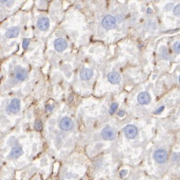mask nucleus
<instances>
[{"label":"nucleus","instance_id":"nucleus-19","mask_svg":"<svg viewBox=\"0 0 180 180\" xmlns=\"http://www.w3.org/2000/svg\"><path fill=\"white\" fill-rule=\"evenodd\" d=\"M173 13L177 16H180V5H177L175 8L174 9Z\"/></svg>","mask_w":180,"mask_h":180},{"label":"nucleus","instance_id":"nucleus-14","mask_svg":"<svg viewBox=\"0 0 180 180\" xmlns=\"http://www.w3.org/2000/svg\"><path fill=\"white\" fill-rule=\"evenodd\" d=\"M23 154V150L20 147L14 148L11 150L10 153V157L13 159H17L18 157L21 156Z\"/></svg>","mask_w":180,"mask_h":180},{"label":"nucleus","instance_id":"nucleus-22","mask_svg":"<svg viewBox=\"0 0 180 180\" xmlns=\"http://www.w3.org/2000/svg\"><path fill=\"white\" fill-rule=\"evenodd\" d=\"M124 114H125V112H124L123 111H120L119 112V116H123V115H124Z\"/></svg>","mask_w":180,"mask_h":180},{"label":"nucleus","instance_id":"nucleus-16","mask_svg":"<svg viewBox=\"0 0 180 180\" xmlns=\"http://www.w3.org/2000/svg\"><path fill=\"white\" fill-rule=\"evenodd\" d=\"M117 108H118V104L117 103L112 104V105L111 106V108L109 109V113L111 114H113L114 112H115Z\"/></svg>","mask_w":180,"mask_h":180},{"label":"nucleus","instance_id":"nucleus-10","mask_svg":"<svg viewBox=\"0 0 180 180\" xmlns=\"http://www.w3.org/2000/svg\"><path fill=\"white\" fill-rule=\"evenodd\" d=\"M15 75L19 80L24 81L27 77V72L24 68L18 67L15 68Z\"/></svg>","mask_w":180,"mask_h":180},{"label":"nucleus","instance_id":"nucleus-11","mask_svg":"<svg viewBox=\"0 0 180 180\" xmlns=\"http://www.w3.org/2000/svg\"><path fill=\"white\" fill-rule=\"evenodd\" d=\"M93 75V72L88 68L82 69L80 73V77L83 80H89L92 78Z\"/></svg>","mask_w":180,"mask_h":180},{"label":"nucleus","instance_id":"nucleus-4","mask_svg":"<svg viewBox=\"0 0 180 180\" xmlns=\"http://www.w3.org/2000/svg\"><path fill=\"white\" fill-rule=\"evenodd\" d=\"M125 136L129 139H134L136 137L138 130L136 126L134 125H128L123 129Z\"/></svg>","mask_w":180,"mask_h":180},{"label":"nucleus","instance_id":"nucleus-7","mask_svg":"<svg viewBox=\"0 0 180 180\" xmlns=\"http://www.w3.org/2000/svg\"><path fill=\"white\" fill-rule=\"evenodd\" d=\"M20 101L19 99H14L11 101L9 105L7 106V110L13 114H17L20 110Z\"/></svg>","mask_w":180,"mask_h":180},{"label":"nucleus","instance_id":"nucleus-21","mask_svg":"<svg viewBox=\"0 0 180 180\" xmlns=\"http://www.w3.org/2000/svg\"><path fill=\"white\" fill-rule=\"evenodd\" d=\"M163 109H164V106L160 107V108L159 109L156 110V113H159V112H161V111L163 110Z\"/></svg>","mask_w":180,"mask_h":180},{"label":"nucleus","instance_id":"nucleus-15","mask_svg":"<svg viewBox=\"0 0 180 180\" xmlns=\"http://www.w3.org/2000/svg\"><path fill=\"white\" fill-rule=\"evenodd\" d=\"M34 126H35V129L38 131H39L42 128V122L40 120H37L35 122Z\"/></svg>","mask_w":180,"mask_h":180},{"label":"nucleus","instance_id":"nucleus-2","mask_svg":"<svg viewBox=\"0 0 180 180\" xmlns=\"http://www.w3.org/2000/svg\"><path fill=\"white\" fill-rule=\"evenodd\" d=\"M51 1L52 0H33V9L38 11L47 10Z\"/></svg>","mask_w":180,"mask_h":180},{"label":"nucleus","instance_id":"nucleus-6","mask_svg":"<svg viewBox=\"0 0 180 180\" xmlns=\"http://www.w3.org/2000/svg\"><path fill=\"white\" fill-rule=\"evenodd\" d=\"M154 158L158 163H165L168 159V154L164 150H157L154 154Z\"/></svg>","mask_w":180,"mask_h":180},{"label":"nucleus","instance_id":"nucleus-3","mask_svg":"<svg viewBox=\"0 0 180 180\" xmlns=\"http://www.w3.org/2000/svg\"><path fill=\"white\" fill-rule=\"evenodd\" d=\"M102 25L107 30L112 29L115 27L116 21L115 18L112 15H107L102 20Z\"/></svg>","mask_w":180,"mask_h":180},{"label":"nucleus","instance_id":"nucleus-20","mask_svg":"<svg viewBox=\"0 0 180 180\" xmlns=\"http://www.w3.org/2000/svg\"><path fill=\"white\" fill-rule=\"evenodd\" d=\"M127 173V170H122V171L120 172L119 175H120V176L121 177H125L126 176Z\"/></svg>","mask_w":180,"mask_h":180},{"label":"nucleus","instance_id":"nucleus-12","mask_svg":"<svg viewBox=\"0 0 180 180\" xmlns=\"http://www.w3.org/2000/svg\"><path fill=\"white\" fill-rule=\"evenodd\" d=\"M109 81L113 84H117L120 82L121 76L119 73L116 72H112L108 75Z\"/></svg>","mask_w":180,"mask_h":180},{"label":"nucleus","instance_id":"nucleus-5","mask_svg":"<svg viewBox=\"0 0 180 180\" xmlns=\"http://www.w3.org/2000/svg\"><path fill=\"white\" fill-rule=\"evenodd\" d=\"M102 136L105 140H113L116 136L115 130L112 127L107 126L102 130Z\"/></svg>","mask_w":180,"mask_h":180},{"label":"nucleus","instance_id":"nucleus-9","mask_svg":"<svg viewBox=\"0 0 180 180\" xmlns=\"http://www.w3.org/2000/svg\"><path fill=\"white\" fill-rule=\"evenodd\" d=\"M68 46L66 41L62 38H58L54 41V47L58 51H62L66 49Z\"/></svg>","mask_w":180,"mask_h":180},{"label":"nucleus","instance_id":"nucleus-8","mask_svg":"<svg viewBox=\"0 0 180 180\" xmlns=\"http://www.w3.org/2000/svg\"><path fill=\"white\" fill-rule=\"evenodd\" d=\"M74 123L72 119L68 117H65L62 119L60 122V127L64 131H69L72 129Z\"/></svg>","mask_w":180,"mask_h":180},{"label":"nucleus","instance_id":"nucleus-1","mask_svg":"<svg viewBox=\"0 0 180 180\" xmlns=\"http://www.w3.org/2000/svg\"><path fill=\"white\" fill-rule=\"evenodd\" d=\"M27 0H0V22L23 9Z\"/></svg>","mask_w":180,"mask_h":180},{"label":"nucleus","instance_id":"nucleus-13","mask_svg":"<svg viewBox=\"0 0 180 180\" xmlns=\"http://www.w3.org/2000/svg\"><path fill=\"white\" fill-rule=\"evenodd\" d=\"M138 101L141 105L148 104L150 101L149 95L146 92H142L140 94L138 97Z\"/></svg>","mask_w":180,"mask_h":180},{"label":"nucleus","instance_id":"nucleus-18","mask_svg":"<svg viewBox=\"0 0 180 180\" xmlns=\"http://www.w3.org/2000/svg\"><path fill=\"white\" fill-rule=\"evenodd\" d=\"M30 44V40L29 39H24L23 41V47L24 49H27L28 46Z\"/></svg>","mask_w":180,"mask_h":180},{"label":"nucleus","instance_id":"nucleus-17","mask_svg":"<svg viewBox=\"0 0 180 180\" xmlns=\"http://www.w3.org/2000/svg\"><path fill=\"white\" fill-rule=\"evenodd\" d=\"M173 49L176 53H180V42L177 41L174 44Z\"/></svg>","mask_w":180,"mask_h":180}]
</instances>
